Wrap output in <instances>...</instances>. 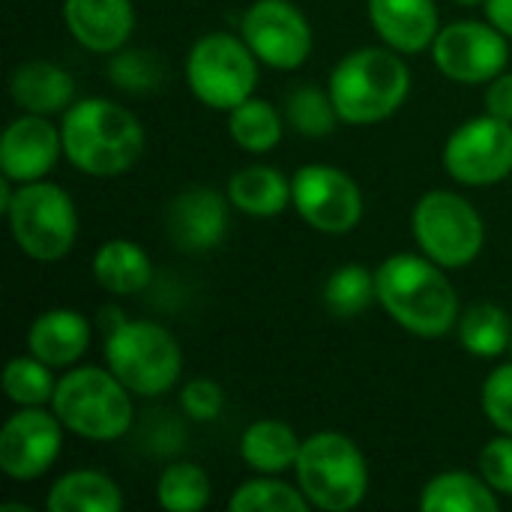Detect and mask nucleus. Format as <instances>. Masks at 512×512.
I'll return each instance as SVG.
<instances>
[{
    "label": "nucleus",
    "instance_id": "f257e3e1",
    "mask_svg": "<svg viewBox=\"0 0 512 512\" xmlns=\"http://www.w3.org/2000/svg\"><path fill=\"white\" fill-rule=\"evenodd\" d=\"M378 300L390 318L414 336L438 339L456 327L459 297L444 267L426 255H390L378 270Z\"/></svg>",
    "mask_w": 512,
    "mask_h": 512
},
{
    "label": "nucleus",
    "instance_id": "f03ea898",
    "mask_svg": "<svg viewBox=\"0 0 512 512\" xmlns=\"http://www.w3.org/2000/svg\"><path fill=\"white\" fill-rule=\"evenodd\" d=\"M63 156L90 177H117L144 153V126L111 99H81L63 111Z\"/></svg>",
    "mask_w": 512,
    "mask_h": 512
},
{
    "label": "nucleus",
    "instance_id": "7ed1b4c3",
    "mask_svg": "<svg viewBox=\"0 0 512 512\" xmlns=\"http://www.w3.org/2000/svg\"><path fill=\"white\" fill-rule=\"evenodd\" d=\"M327 90L339 120L369 126L396 114L408 99L411 69L390 48H357L336 63Z\"/></svg>",
    "mask_w": 512,
    "mask_h": 512
},
{
    "label": "nucleus",
    "instance_id": "20e7f679",
    "mask_svg": "<svg viewBox=\"0 0 512 512\" xmlns=\"http://www.w3.org/2000/svg\"><path fill=\"white\" fill-rule=\"evenodd\" d=\"M129 387L111 369H72L57 381L51 408L60 423L87 441H117L132 426Z\"/></svg>",
    "mask_w": 512,
    "mask_h": 512
},
{
    "label": "nucleus",
    "instance_id": "39448f33",
    "mask_svg": "<svg viewBox=\"0 0 512 512\" xmlns=\"http://www.w3.org/2000/svg\"><path fill=\"white\" fill-rule=\"evenodd\" d=\"M294 471L309 504L327 512L354 510L369 489L366 456L342 432H318L306 438Z\"/></svg>",
    "mask_w": 512,
    "mask_h": 512
},
{
    "label": "nucleus",
    "instance_id": "423d86ee",
    "mask_svg": "<svg viewBox=\"0 0 512 512\" xmlns=\"http://www.w3.org/2000/svg\"><path fill=\"white\" fill-rule=\"evenodd\" d=\"M108 369L138 396H162L183 369L177 339L153 321H120L105 333Z\"/></svg>",
    "mask_w": 512,
    "mask_h": 512
},
{
    "label": "nucleus",
    "instance_id": "0eeeda50",
    "mask_svg": "<svg viewBox=\"0 0 512 512\" xmlns=\"http://www.w3.org/2000/svg\"><path fill=\"white\" fill-rule=\"evenodd\" d=\"M6 216L18 249L33 261H60L75 246L78 210L69 192L57 183H21L6 207Z\"/></svg>",
    "mask_w": 512,
    "mask_h": 512
},
{
    "label": "nucleus",
    "instance_id": "6e6552de",
    "mask_svg": "<svg viewBox=\"0 0 512 512\" xmlns=\"http://www.w3.org/2000/svg\"><path fill=\"white\" fill-rule=\"evenodd\" d=\"M186 84L207 108L231 111L255 93L258 57L231 33H204L186 54Z\"/></svg>",
    "mask_w": 512,
    "mask_h": 512
},
{
    "label": "nucleus",
    "instance_id": "1a4fd4ad",
    "mask_svg": "<svg viewBox=\"0 0 512 512\" xmlns=\"http://www.w3.org/2000/svg\"><path fill=\"white\" fill-rule=\"evenodd\" d=\"M414 240L426 258L444 270L468 267L486 243V225L477 207L447 189L426 192L414 207Z\"/></svg>",
    "mask_w": 512,
    "mask_h": 512
},
{
    "label": "nucleus",
    "instance_id": "9d476101",
    "mask_svg": "<svg viewBox=\"0 0 512 512\" xmlns=\"http://www.w3.org/2000/svg\"><path fill=\"white\" fill-rule=\"evenodd\" d=\"M291 204L321 234H348L363 219V192L354 177L321 162L291 177Z\"/></svg>",
    "mask_w": 512,
    "mask_h": 512
},
{
    "label": "nucleus",
    "instance_id": "9b49d317",
    "mask_svg": "<svg viewBox=\"0 0 512 512\" xmlns=\"http://www.w3.org/2000/svg\"><path fill=\"white\" fill-rule=\"evenodd\" d=\"M444 165L465 186H495L512 174V123L486 114L462 123L444 147Z\"/></svg>",
    "mask_w": 512,
    "mask_h": 512
},
{
    "label": "nucleus",
    "instance_id": "f8f14e48",
    "mask_svg": "<svg viewBox=\"0 0 512 512\" xmlns=\"http://www.w3.org/2000/svg\"><path fill=\"white\" fill-rule=\"evenodd\" d=\"M240 36L273 69H300L312 51V27L291 0H255L240 18Z\"/></svg>",
    "mask_w": 512,
    "mask_h": 512
},
{
    "label": "nucleus",
    "instance_id": "ddd939ff",
    "mask_svg": "<svg viewBox=\"0 0 512 512\" xmlns=\"http://www.w3.org/2000/svg\"><path fill=\"white\" fill-rule=\"evenodd\" d=\"M438 69L459 84H483L504 72L510 60L507 36L495 24L456 21L438 30L432 42Z\"/></svg>",
    "mask_w": 512,
    "mask_h": 512
},
{
    "label": "nucleus",
    "instance_id": "4468645a",
    "mask_svg": "<svg viewBox=\"0 0 512 512\" xmlns=\"http://www.w3.org/2000/svg\"><path fill=\"white\" fill-rule=\"evenodd\" d=\"M60 417L42 408H21L0 432V471L12 480L42 477L60 456Z\"/></svg>",
    "mask_w": 512,
    "mask_h": 512
},
{
    "label": "nucleus",
    "instance_id": "2eb2a0df",
    "mask_svg": "<svg viewBox=\"0 0 512 512\" xmlns=\"http://www.w3.org/2000/svg\"><path fill=\"white\" fill-rule=\"evenodd\" d=\"M165 231L180 252H207L228 234V204L216 189L189 186L171 198Z\"/></svg>",
    "mask_w": 512,
    "mask_h": 512
},
{
    "label": "nucleus",
    "instance_id": "dca6fc26",
    "mask_svg": "<svg viewBox=\"0 0 512 512\" xmlns=\"http://www.w3.org/2000/svg\"><path fill=\"white\" fill-rule=\"evenodd\" d=\"M63 153V135L42 114H21L0 138V168L12 183L42 180Z\"/></svg>",
    "mask_w": 512,
    "mask_h": 512
},
{
    "label": "nucleus",
    "instance_id": "f3484780",
    "mask_svg": "<svg viewBox=\"0 0 512 512\" xmlns=\"http://www.w3.org/2000/svg\"><path fill=\"white\" fill-rule=\"evenodd\" d=\"M63 21L87 51L114 54L132 36L135 12L132 0H63Z\"/></svg>",
    "mask_w": 512,
    "mask_h": 512
},
{
    "label": "nucleus",
    "instance_id": "a211bd4d",
    "mask_svg": "<svg viewBox=\"0 0 512 512\" xmlns=\"http://www.w3.org/2000/svg\"><path fill=\"white\" fill-rule=\"evenodd\" d=\"M369 18L378 36L402 54L426 51L438 36L435 0H369Z\"/></svg>",
    "mask_w": 512,
    "mask_h": 512
},
{
    "label": "nucleus",
    "instance_id": "6ab92c4d",
    "mask_svg": "<svg viewBox=\"0 0 512 512\" xmlns=\"http://www.w3.org/2000/svg\"><path fill=\"white\" fill-rule=\"evenodd\" d=\"M9 93L21 111L51 117L72 102L75 78L51 60H24L9 78Z\"/></svg>",
    "mask_w": 512,
    "mask_h": 512
},
{
    "label": "nucleus",
    "instance_id": "aec40b11",
    "mask_svg": "<svg viewBox=\"0 0 512 512\" xmlns=\"http://www.w3.org/2000/svg\"><path fill=\"white\" fill-rule=\"evenodd\" d=\"M30 354L42 363L72 366L90 345V321L72 309H48L27 330Z\"/></svg>",
    "mask_w": 512,
    "mask_h": 512
},
{
    "label": "nucleus",
    "instance_id": "412c9836",
    "mask_svg": "<svg viewBox=\"0 0 512 512\" xmlns=\"http://www.w3.org/2000/svg\"><path fill=\"white\" fill-rule=\"evenodd\" d=\"M303 441L282 420H258L240 438L243 462L258 474H282L297 465Z\"/></svg>",
    "mask_w": 512,
    "mask_h": 512
},
{
    "label": "nucleus",
    "instance_id": "4be33fe9",
    "mask_svg": "<svg viewBox=\"0 0 512 512\" xmlns=\"http://www.w3.org/2000/svg\"><path fill=\"white\" fill-rule=\"evenodd\" d=\"M423 512H498V492L480 477L447 471L432 477L420 495Z\"/></svg>",
    "mask_w": 512,
    "mask_h": 512
},
{
    "label": "nucleus",
    "instance_id": "5701e85b",
    "mask_svg": "<svg viewBox=\"0 0 512 512\" xmlns=\"http://www.w3.org/2000/svg\"><path fill=\"white\" fill-rule=\"evenodd\" d=\"M150 276H153L150 258L132 240H108L99 246L93 258V279L108 294H117V297L144 291Z\"/></svg>",
    "mask_w": 512,
    "mask_h": 512
},
{
    "label": "nucleus",
    "instance_id": "b1692460",
    "mask_svg": "<svg viewBox=\"0 0 512 512\" xmlns=\"http://www.w3.org/2000/svg\"><path fill=\"white\" fill-rule=\"evenodd\" d=\"M228 201L249 216H279L291 204V183L270 165H249L231 177Z\"/></svg>",
    "mask_w": 512,
    "mask_h": 512
},
{
    "label": "nucleus",
    "instance_id": "393cba45",
    "mask_svg": "<svg viewBox=\"0 0 512 512\" xmlns=\"http://www.w3.org/2000/svg\"><path fill=\"white\" fill-rule=\"evenodd\" d=\"M45 507L51 512H117L123 495L117 483L99 471H72L51 486Z\"/></svg>",
    "mask_w": 512,
    "mask_h": 512
},
{
    "label": "nucleus",
    "instance_id": "a878e982",
    "mask_svg": "<svg viewBox=\"0 0 512 512\" xmlns=\"http://www.w3.org/2000/svg\"><path fill=\"white\" fill-rule=\"evenodd\" d=\"M459 342L474 357H501L504 351H510L512 342L510 315L495 303H474L459 318Z\"/></svg>",
    "mask_w": 512,
    "mask_h": 512
},
{
    "label": "nucleus",
    "instance_id": "bb28decb",
    "mask_svg": "<svg viewBox=\"0 0 512 512\" xmlns=\"http://www.w3.org/2000/svg\"><path fill=\"white\" fill-rule=\"evenodd\" d=\"M228 132L234 144H240L243 150L267 153L282 141L285 126H282V114L267 99L249 96L246 102L228 111Z\"/></svg>",
    "mask_w": 512,
    "mask_h": 512
},
{
    "label": "nucleus",
    "instance_id": "cd10ccee",
    "mask_svg": "<svg viewBox=\"0 0 512 512\" xmlns=\"http://www.w3.org/2000/svg\"><path fill=\"white\" fill-rule=\"evenodd\" d=\"M378 300V282L375 270L363 264H345L330 273L324 285V306L333 318H357Z\"/></svg>",
    "mask_w": 512,
    "mask_h": 512
},
{
    "label": "nucleus",
    "instance_id": "c85d7f7f",
    "mask_svg": "<svg viewBox=\"0 0 512 512\" xmlns=\"http://www.w3.org/2000/svg\"><path fill=\"white\" fill-rule=\"evenodd\" d=\"M156 501H159L162 510L171 512L204 510L210 504V477L198 465H192V462L168 465L159 474Z\"/></svg>",
    "mask_w": 512,
    "mask_h": 512
},
{
    "label": "nucleus",
    "instance_id": "c756f323",
    "mask_svg": "<svg viewBox=\"0 0 512 512\" xmlns=\"http://www.w3.org/2000/svg\"><path fill=\"white\" fill-rule=\"evenodd\" d=\"M231 512H306L309 510V498L303 495V489H294L282 480H273L270 474H261L258 480L243 483L231 501Z\"/></svg>",
    "mask_w": 512,
    "mask_h": 512
},
{
    "label": "nucleus",
    "instance_id": "7c9ffc66",
    "mask_svg": "<svg viewBox=\"0 0 512 512\" xmlns=\"http://www.w3.org/2000/svg\"><path fill=\"white\" fill-rule=\"evenodd\" d=\"M3 390L21 408H42L54 399L57 381L51 378V366L39 357H15L3 369Z\"/></svg>",
    "mask_w": 512,
    "mask_h": 512
},
{
    "label": "nucleus",
    "instance_id": "2f4dec72",
    "mask_svg": "<svg viewBox=\"0 0 512 512\" xmlns=\"http://www.w3.org/2000/svg\"><path fill=\"white\" fill-rule=\"evenodd\" d=\"M285 114H288V123L306 138L330 135L336 129V120H339V111L333 105L330 90L324 93L321 87H312V84H303L288 96Z\"/></svg>",
    "mask_w": 512,
    "mask_h": 512
},
{
    "label": "nucleus",
    "instance_id": "473e14b6",
    "mask_svg": "<svg viewBox=\"0 0 512 512\" xmlns=\"http://www.w3.org/2000/svg\"><path fill=\"white\" fill-rule=\"evenodd\" d=\"M108 78L129 93H150L162 84V63L153 51H114L108 63Z\"/></svg>",
    "mask_w": 512,
    "mask_h": 512
},
{
    "label": "nucleus",
    "instance_id": "72a5a7b5",
    "mask_svg": "<svg viewBox=\"0 0 512 512\" xmlns=\"http://www.w3.org/2000/svg\"><path fill=\"white\" fill-rule=\"evenodd\" d=\"M483 411H486L489 423L498 432L512 435V363L498 366L486 378V384H483Z\"/></svg>",
    "mask_w": 512,
    "mask_h": 512
},
{
    "label": "nucleus",
    "instance_id": "f704fd0d",
    "mask_svg": "<svg viewBox=\"0 0 512 512\" xmlns=\"http://www.w3.org/2000/svg\"><path fill=\"white\" fill-rule=\"evenodd\" d=\"M180 408L189 420L195 423H210L222 414L225 408V396H222V387L216 381H207V378H195L183 387L180 393Z\"/></svg>",
    "mask_w": 512,
    "mask_h": 512
},
{
    "label": "nucleus",
    "instance_id": "c9c22d12",
    "mask_svg": "<svg viewBox=\"0 0 512 512\" xmlns=\"http://www.w3.org/2000/svg\"><path fill=\"white\" fill-rule=\"evenodd\" d=\"M480 474L498 495H512V435H501L483 447Z\"/></svg>",
    "mask_w": 512,
    "mask_h": 512
},
{
    "label": "nucleus",
    "instance_id": "e433bc0d",
    "mask_svg": "<svg viewBox=\"0 0 512 512\" xmlns=\"http://www.w3.org/2000/svg\"><path fill=\"white\" fill-rule=\"evenodd\" d=\"M486 108H489V114L512 123V72H501L498 78L489 81Z\"/></svg>",
    "mask_w": 512,
    "mask_h": 512
},
{
    "label": "nucleus",
    "instance_id": "4c0bfd02",
    "mask_svg": "<svg viewBox=\"0 0 512 512\" xmlns=\"http://www.w3.org/2000/svg\"><path fill=\"white\" fill-rule=\"evenodd\" d=\"M486 15H489V24H495L504 36L512 39V0H486Z\"/></svg>",
    "mask_w": 512,
    "mask_h": 512
},
{
    "label": "nucleus",
    "instance_id": "58836bf2",
    "mask_svg": "<svg viewBox=\"0 0 512 512\" xmlns=\"http://www.w3.org/2000/svg\"><path fill=\"white\" fill-rule=\"evenodd\" d=\"M453 3H459V6H480V3H486V0H453Z\"/></svg>",
    "mask_w": 512,
    "mask_h": 512
},
{
    "label": "nucleus",
    "instance_id": "ea45409f",
    "mask_svg": "<svg viewBox=\"0 0 512 512\" xmlns=\"http://www.w3.org/2000/svg\"><path fill=\"white\" fill-rule=\"evenodd\" d=\"M510 354H512V342H510Z\"/></svg>",
    "mask_w": 512,
    "mask_h": 512
}]
</instances>
